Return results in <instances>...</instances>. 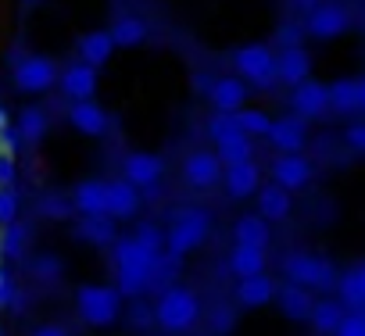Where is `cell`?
Returning <instances> with one entry per match:
<instances>
[{
	"instance_id": "obj_1",
	"label": "cell",
	"mask_w": 365,
	"mask_h": 336,
	"mask_svg": "<svg viewBox=\"0 0 365 336\" xmlns=\"http://www.w3.org/2000/svg\"><path fill=\"white\" fill-rule=\"evenodd\" d=\"M158 254H161V251L143 247L133 233H129V236H115V243H111V261H115V275H118L115 290H118L122 297H140V293H147L150 268H154Z\"/></svg>"
},
{
	"instance_id": "obj_27",
	"label": "cell",
	"mask_w": 365,
	"mask_h": 336,
	"mask_svg": "<svg viewBox=\"0 0 365 336\" xmlns=\"http://www.w3.org/2000/svg\"><path fill=\"white\" fill-rule=\"evenodd\" d=\"M47 129H51V115L43 107H26L19 115V129L15 132H19L22 143H40L47 136Z\"/></svg>"
},
{
	"instance_id": "obj_15",
	"label": "cell",
	"mask_w": 365,
	"mask_h": 336,
	"mask_svg": "<svg viewBox=\"0 0 365 336\" xmlns=\"http://www.w3.org/2000/svg\"><path fill=\"white\" fill-rule=\"evenodd\" d=\"M222 179H226V190L233 201H244V197H255L258 187H262V168L255 161H240V164H226L222 168Z\"/></svg>"
},
{
	"instance_id": "obj_25",
	"label": "cell",
	"mask_w": 365,
	"mask_h": 336,
	"mask_svg": "<svg viewBox=\"0 0 365 336\" xmlns=\"http://www.w3.org/2000/svg\"><path fill=\"white\" fill-rule=\"evenodd\" d=\"M233 240L240 247H269V222L262 215H240L233 226Z\"/></svg>"
},
{
	"instance_id": "obj_18",
	"label": "cell",
	"mask_w": 365,
	"mask_h": 336,
	"mask_svg": "<svg viewBox=\"0 0 365 336\" xmlns=\"http://www.w3.org/2000/svg\"><path fill=\"white\" fill-rule=\"evenodd\" d=\"M208 100L215 111H240L247 104V83L237 79V75H219L212 86H208Z\"/></svg>"
},
{
	"instance_id": "obj_32",
	"label": "cell",
	"mask_w": 365,
	"mask_h": 336,
	"mask_svg": "<svg viewBox=\"0 0 365 336\" xmlns=\"http://www.w3.org/2000/svg\"><path fill=\"white\" fill-rule=\"evenodd\" d=\"M308 318H312V325H315L319 332H336V325H340V318H344V304H340V300H315Z\"/></svg>"
},
{
	"instance_id": "obj_4",
	"label": "cell",
	"mask_w": 365,
	"mask_h": 336,
	"mask_svg": "<svg viewBox=\"0 0 365 336\" xmlns=\"http://www.w3.org/2000/svg\"><path fill=\"white\" fill-rule=\"evenodd\" d=\"M76 315L86 325H111L122 315V293L104 283H90L76 290Z\"/></svg>"
},
{
	"instance_id": "obj_9",
	"label": "cell",
	"mask_w": 365,
	"mask_h": 336,
	"mask_svg": "<svg viewBox=\"0 0 365 336\" xmlns=\"http://www.w3.org/2000/svg\"><path fill=\"white\" fill-rule=\"evenodd\" d=\"M222 179V161L215 157V150H190L182 157V183L194 190H212Z\"/></svg>"
},
{
	"instance_id": "obj_30",
	"label": "cell",
	"mask_w": 365,
	"mask_h": 336,
	"mask_svg": "<svg viewBox=\"0 0 365 336\" xmlns=\"http://www.w3.org/2000/svg\"><path fill=\"white\" fill-rule=\"evenodd\" d=\"M340 304H347L351 311L365 308V261L354 265L344 279H340Z\"/></svg>"
},
{
	"instance_id": "obj_45",
	"label": "cell",
	"mask_w": 365,
	"mask_h": 336,
	"mask_svg": "<svg viewBox=\"0 0 365 336\" xmlns=\"http://www.w3.org/2000/svg\"><path fill=\"white\" fill-rule=\"evenodd\" d=\"M33 336H68V329H65V325H54V322H47V325H40Z\"/></svg>"
},
{
	"instance_id": "obj_50",
	"label": "cell",
	"mask_w": 365,
	"mask_h": 336,
	"mask_svg": "<svg viewBox=\"0 0 365 336\" xmlns=\"http://www.w3.org/2000/svg\"><path fill=\"white\" fill-rule=\"evenodd\" d=\"M0 261H4V243H0Z\"/></svg>"
},
{
	"instance_id": "obj_28",
	"label": "cell",
	"mask_w": 365,
	"mask_h": 336,
	"mask_svg": "<svg viewBox=\"0 0 365 336\" xmlns=\"http://www.w3.org/2000/svg\"><path fill=\"white\" fill-rule=\"evenodd\" d=\"M251 154H255V143H251V136H244V132H233V136H226V140L215 143V157L222 161V168H226V164L251 161Z\"/></svg>"
},
{
	"instance_id": "obj_49",
	"label": "cell",
	"mask_w": 365,
	"mask_h": 336,
	"mask_svg": "<svg viewBox=\"0 0 365 336\" xmlns=\"http://www.w3.org/2000/svg\"><path fill=\"white\" fill-rule=\"evenodd\" d=\"M22 4H40V0H22Z\"/></svg>"
},
{
	"instance_id": "obj_26",
	"label": "cell",
	"mask_w": 365,
	"mask_h": 336,
	"mask_svg": "<svg viewBox=\"0 0 365 336\" xmlns=\"http://www.w3.org/2000/svg\"><path fill=\"white\" fill-rule=\"evenodd\" d=\"M230 272L237 279H247V275H262L265 272V247H233L230 254Z\"/></svg>"
},
{
	"instance_id": "obj_10",
	"label": "cell",
	"mask_w": 365,
	"mask_h": 336,
	"mask_svg": "<svg viewBox=\"0 0 365 336\" xmlns=\"http://www.w3.org/2000/svg\"><path fill=\"white\" fill-rule=\"evenodd\" d=\"M161 176H165V161H161V154H150V150H129V154L122 157V179H129L136 190L158 187Z\"/></svg>"
},
{
	"instance_id": "obj_43",
	"label": "cell",
	"mask_w": 365,
	"mask_h": 336,
	"mask_svg": "<svg viewBox=\"0 0 365 336\" xmlns=\"http://www.w3.org/2000/svg\"><path fill=\"white\" fill-rule=\"evenodd\" d=\"M344 140H347V147H351V150H361V154H365V122L351 125V129L344 132Z\"/></svg>"
},
{
	"instance_id": "obj_19",
	"label": "cell",
	"mask_w": 365,
	"mask_h": 336,
	"mask_svg": "<svg viewBox=\"0 0 365 336\" xmlns=\"http://www.w3.org/2000/svg\"><path fill=\"white\" fill-rule=\"evenodd\" d=\"M72 208L79 215H108V179H83L72 187Z\"/></svg>"
},
{
	"instance_id": "obj_47",
	"label": "cell",
	"mask_w": 365,
	"mask_h": 336,
	"mask_svg": "<svg viewBox=\"0 0 365 336\" xmlns=\"http://www.w3.org/2000/svg\"><path fill=\"white\" fill-rule=\"evenodd\" d=\"M358 111H365V79L358 83Z\"/></svg>"
},
{
	"instance_id": "obj_5",
	"label": "cell",
	"mask_w": 365,
	"mask_h": 336,
	"mask_svg": "<svg viewBox=\"0 0 365 336\" xmlns=\"http://www.w3.org/2000/svg\"><path fill=\"white\" fill-rule=\"evenodd\" d=\"M233 68H237V75L244 79V83H251V86H258V90H272L279 79H276V54H272V47H265V43H247V47H240L237 54H233Z\"/></svg>"
},
{
	"instance_id": "obj_51",
	"label": "cell",
	"mask_w": 365,
	"mask_h": 336,
	"mask_svg": "<svg viewBox=\"0 0 365 336\" xmlns=\"http://www.w3.org/2000/svg\"><path fill=\"white\" fill-rule=\"evenodd\" d=\"M0 336H4V329H0Z\"/></svg>"
},
{
	"instance_id": "obj_36",
	"label": "cell",
	"mask_w": 365,
	"mask_h": 336,
	"mask_svg": "<svg viewBox=\"0 0 365 336\" xmlns=\"http://www.w3.org/2000/svg\"><path fill=\"white\" fill-rule=\"evenodd\" d=\"M40 215H43V219H58V222H68V219L76 215V208H72V201H68V197L47 194V197L40 201Z\"/></svg>"
},
{
	"instance_id": "obj_39",
	"label": "cell",
	"mask_w": 365,
	"mask_h": 336,
	"mask_svg": "<svg viewBox=\"0 0 365 336\" xmlns=\"http://www.w3.org/2000/svg\"><path fill=\"white\" fill-rule=\"evenodd\" d=\"M19 194H15V187L11 190H0V226H8V222H15L19 219Z\"/></svg>"
},
{
	"instance_id": "obj_42",
	"label": "cell",
	"mask_w": 365,
	"mask_h": 336,
	"mask_svg": "<svg viewBox=\"0 0 365 336\" xmlns=\"http://www.w3.org/2000/svg\"><path fill=\"white\" fill-rule=\"evenodd\" d=\"M233 322H237L233 308H219V311H215V318H212V332H215V336H226V332L233 329Z\"/></svg>"
},
{
	"instance_id": "obj_24",
	"label": "cell",
	"mask_w": 365,
	"mask_h": 336,
	"mask_svg": "<svg viewBox=\"0 0 365 336\" xmlns=\"http://www.w3.org/2000/svg\"><path fill=\"white\" fill-rule=\"evenodd\" d=\"M276 297V283L262 272V275H247L237 283V304L240 308H265Z\"/></svg>"
},
{
	"instance_id": "obj_13",
	"label": "cell",
	"mask_w": 365,
	"mask_h": 336,
	"mask_svg": "<svg viewBox=\"0 0 365 336\" xmlns=\"http://www.w3.org/2000/svg\"><path fill=\"white\" fill-rule=\"evenodd\" d=\"M265 140L276 147V154H301V147H304V118H297V115L272 118Z\"/></svg>"
},
{
	"instance_id": "obj_40",
	"label": "cell",
	"mask_w": 365,
	"mask_h": 336,
	"mask_svg": "<svg viewBox=\"0 0 365 336\" xmlns=\"http://www.w3.org/2000/svg\"><path fill=\"white\" fill-rule=\"evenodd\" d=\"M333 336H365V315H361V311H351V315H344Z\"/></svg>"
},
{
	"instance_id": "obj_38",
	"label": "cell",
	"mask_w": 365,
	"mask_h": 336,
	"mask_svg": "<svg viewBox=\"0 0 365 336\" xmlns=\"http://www.w3.org/2000/svg\"><path fill=\"white\" fill-rule=\"evenodd\" d=\"M61 272H65V265H61V258H54V254H40V258L33 261V275H36L40 283H58Z\"/></svg>"
},
{
	"instance_id": "obj_20",
	"label": "cell",
	"mask_w": 365,
	"mask_h": 336,
	"mask_svg": "<svg viewBox=\"0 0 365 336\" xmlns=\"http://www.w3.org/2000/svg\"><path fill=\"white\" fill-rule=\"evenodd\" d=\"M143 197L140 190L129 183V179H108V215L118 222V219H133L140 211Z\"/></svg>"
},
{
	"instance_id": "obj_31",
	"label": "cell",
	"mask_w": 365,
	"mask_h": 336,
	"mask_svg": "<svg viewBox=\"0 0 365 336\" xmlns=\"http://www.w3.org/2000/svg\"><path fill=\"white\" fill-rule=\"evenodd\" d=\"M312 304H315V300H312V290H304V286H294V283H290V286L279 293V308H283L287 318H297V322L308 318V315H312Z\"/></svg>"
},
{
	"instance_id": "obj_44",
	"label": "cell",
	"mask_w": 365,
	"mask_h": 336,
	"mask_svg": "<svg viewBox=\"0 0 365 336\" xmlns=\"http://www.w3.org/2000/svg\"><path fill=\"white\" fill-rule=\"evenodd\" d=\"M129 318H133L136 325H147V322H154V311H150V304H133Z\"/></svg>"
},
{
	"instance_id": "obj_29",
	"label": "cell",
	"mask_w": 365,
	"mask_h": 336,
	"mask_svg": "<svg viewBox=\"0 0 365 336\" xmlns=\"http://www.w3.org/2000/svg\"><path fill=\"white\" fill-rule=\"evenodd\" d=\"M108 33H111L115 47H140V43L147 40V22L136 19V15H122Z\"/></svg>"
},
{
	"instance_id": "obj_41",
	"label": "cell",
	"mask_w": 365,
	"mask_h": 336,
	"mask_svg": "<svg viewBox=\"0 0 365 336\" xmlns=\"http://www.w3.org/2000/svg\"><path fill=\"white\" fill-rule=\"evenodd\" d=\"M15 176H19L15 154H4V150H0V190H11V187H15Z\"/></svg>"
},
{
	"instance_id": "obj_21",
	"label": "cell",
	"mask_w": 365,
	"mask_h": 336,
	"mask_svg": "<svg viewBox=\"0 0 365 336\" xmlns=\"http://www.w3.org/2000/svg\"><path fill=\"white\" fill-rule=\"evenodd\" d=\"M72 236L76 240H86L93 247H111L115 243V219L111 215H83L72 226Z\"/></svg>"
},
{
	"instance_id": "obj_11",
	"label": "cell",
	"mask_w": 365,
	"mask_h": 336,
	"mask_svg": "<svg viewBox=\"0 0 365 336\" xmlns=\"http://www.w3.org/2000/svg\"><path fill=\"white\" fill-rule=\"evenodd\" d=\"M58 86L68 100H93L97 93V68L93 65H83V61H72L58 72Z\"/></svg>"
},
{
	"instance_id": "obj_48",
	"label": "cell",
	"mask_w": 365,
	"mask_h": 336,
	"mask_svg": "<svg viewBox=\"0 0 365 336\" xmlns=\"http://www.w3.org/2000/svg\"><path fill=\"white\" fill-rule=\"evenodd\" d=\"M4 129H8V111L0 107V132H4Z\"/></svg>"
},
{
	"instance_id": "obj_35",
	"label": "cell",
	"mask_w": 365,
	"mask_h": 336,
	"mask_svg": "<svg viewBox=\"0 0 365 336\" xmlns=\"http://www.w3.org/2000/svg\"><path fill=\"white\" fill-rule=\"evenodd\" d=\"M237 115V129L244 132V136H265L269 132V125H272V118L265 115V111H258V107H240V111H233Z\"/></svg>"
},
{
	"instance_id": "obj_46",
	"label": "cell",
	"mask_w": 365,
	"mask_h": 336,
	"mask_svg": "<svg viewBox=\"0 0 365 336\" xmlns=\"http://www.w3.org/2000/svg\"><path fill=\"white\" fill-rule=\"evenodd\" d=\"M319 4V0H294V8H301V11H312Z\"/></svg>"
},
{
	"instance_id": "obj_23",
	"label": "cell",
	"mask_w": 365,
	"mask_h": 336,
	"mask_svg": "<svg viewBox=\"0 0 365 336\" xmlns=\"http://www.w3.org/2000/svg\"><path fill=\"white\" fill-rule=\"evenodd\" d=\"M258 215L265 222H283L290 215V190H283L279 183H269V187H258Z\"/></svg>"
},
{
	"instance_id": "obj_8",
	"label": "cell",
	"mask_w": 365,
	"mask_h": 336,
	"mask_svg": "<svg viewBox=\"0 0 365 336\" xmlns=\"http://www.w3.org/2000/svg\"><path fill=\"white\" fill-rule=\"evenodd\" d=\"M347 26H351L347 8H340V4H333V0H326V4H315V8L308 11L304 33L315 36V40H336V36L347 33Z\"/></svg>"
},
{
	"instance_id": "obj_6",
	"label": "cell",
	"mask_w": 365,
	"mask_h": 336,
	"mask_svg": "<svg viewBox=\"0 0 365 336\" xmlns=\"http://www.w3.org/2000/svg\"><path fill=\"white\" fill-rule=\"evenodd\" d=\"M58 61L47 58V54H26V58H15V90L22 93H47L54 83H58Z\"/></svg>"
},
{
	"instance_id": "obj_12",
	"label": "cell",
	"mask_w": 365,
	"mask_h": 336,
	"mask_svg": "<svg viewBox=\"0 0 365 336\" xmlns=\"http://www.w3.org/2000/svg\"><path fill=\"white\" fill-rule=\"evenodd\" d=\"M68 125L76 132H83V136H104L111 118H108V111L97 100H72L68 104Z\"/></svg>"
},
{
	"instance_id": "obj_16",
	"label": "cell",
	"mask_w": 365,
	"mask_h": 336,
	"mask_svg": "<svg viewBox=\"0 0 365 336\" xmlns=\"http://www.w3.org/2000/svg\"><path fill=\"white\" fill-rule=\"evenodd\" d=\"M276 79L287 83V86H297V83L312 79V58H308V51H304L301 43L283 47V51L276 54Z\"/></svg>"
},
{
	"instance_id": "obj_34",
	"label": "cell",
	"mask_w": 365,
	"mask_h": 336,
	"mask_svg": "<svg viewBox=\"0 0 365 336\" xmlns=\"http://www.w3.org/2000/svg\"><path fill=\"white\" fill-rule=\"evenodd\" d=\"M326 93H329L333 111H358V83L354 79H336L333 86H326Z\"/></svg>"
},
{
	"instance_id": "obj_2",
	"label": "cell",
	"mask_w": 365,
	"mask_h": 336,
	"mask_svg": "<svg viewBox=\"0 0 365 336\" xmlns=\"http://www.w3.org/2000/svg\"><path fill=\"white\" fill-rule=\"evenodd\" d=\"M154 322L168 332H187L194 329V322L201 318V297L190 286H165L158 293V300L150 304Z\"/></svg>"
},
{
	"instance_id": "obj_37",
	"label": "cell",
	"mask_w": 365,
	"mask_h": 336,
	"mask_svg": "<svg viewBox=\"0 0 365 336\" xmlns=\"http://www.w3.org/2000/svg\"><path fill=\"white\" fill-rule=\"evenodd\" d=\"M205 129H208V136H212L215 143L226 140V136H233V132H240V129H237V115H230V111H215Z\"/></svg>"
},
{
	"instance_id": "obj_17",
	"label": "cell",
	"mask_w": 365,
	"mask_h": 336,
	"mask_svg": "<svg viewBox=\"0 0 365 336\" xmlns=\"http://www.w3.org/2000/svg\"><path fill=\"white\" fill-rule=\"evenodd\" d=\"M290 104H294V115H297V118H319V115H326V107H329V93H326L322 83L304 79V83L294 86Z\"/></svg>"
},
{
	"instance_id": "obj_33",
	"label": "cell",
	"mask_w": 365,
	"mask_h": 336,
	"mask_svg": "<svg viewBox=\"0 0 365 336\" xmlns=\"http://www.w3.org/2000/svg\"><path fill=\"white\" fill-rule=\"evenodd\" d=\"M0 243H4L8 258H26V243H29V226H22L19 219L0 226Z\"/></svg>"
},
{
	"instance_id": "obj_3",
	"label": "cell",
	"mask_w": 365,
	"mask_h": 336,
	"mask_svg": "<svg viewBox=\"0 0 365 336\" xmlns=\"http://www.w3.org/2000/svg\"><path fill=\"white\" fill-rule=\"evenodd\" d=\"M208 233H212V215L205 208H179L172 215V226L165 229V254L187 258L208 240Z\"/></svg>"
},
{
	"instance_id": "obj_7",
	"label": "cell",
	"mask_w": 365,
	"mask_h": 336,
	"mask_svg": "<svg viewBox=\"0 0 365 336\" xmlns=\"http://www.w3.org/2000/svg\"><path fill=\"white\" fill-rule=\"evenodd\" d=\"M283 275L294 283V286H304V290H326L333 283V265L326 258H315V254H287L283 261Z\"/></svg>"
},
{
	"instance_id": "obj_22",
	"label": "cell",
	"mask_w": 365,
	"mask_h": 336,
	"mask_svg": "<svg viewBox=\"0 0 365 336\" xmlns=\"http://www.w3.org/2000/svg\"><path fill=\"white\" fill-rule=\"evenodd\" d=\"M76 51H79V61H83V65H93V68H101V65L111 58V51H115V40H111V33H108V29H93V33L79 36Z\"/></svg>"
},
{
	"instance_id": "obj_14",
	"label": "cell",
	"mask_w": 365,
	"mask_h": 336,
	"mask_svg": "<svg viewBox=\"0 0 365 336\" xmlns=\"http://www.w3.org/2000/svg\"><path fill=\"white\" fill-rule=\"evenodd\" d=\"M312 179V164L301 154H276L272 161V183H279L283 190H301Z\"/></svg>"
}]
</instances>
